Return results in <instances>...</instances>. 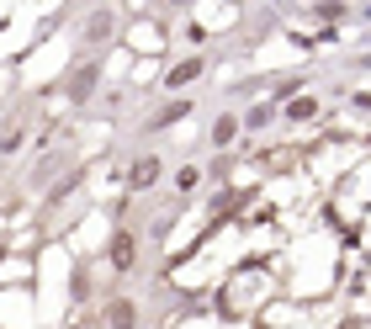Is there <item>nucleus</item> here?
Here are the masks:
<instances>
[{"label": "nucleus", "instance_id": "nucleus-1", "mask_svg": "<svg viewBox=\"0 0 371 329\" xmlns=\"http://www.w3.org/2000/svg\"><path fill=\"white\" fill-rule=\"evenodd\" d=\"M112 329H133V303H112Z\"/></svg>", "mask_w": 371, "mask_h": 329}, {"label": "nucleus", "instance_id": "nucleus-2", "mask_svg": "<svg viewBox=\"0 0 371 329\" xmlns=\"http://www.w3.org/2000/svg\"><path fill=\"white\" fill-rule=\"evenodd\" d=\"M154 175H159V164H154V160H143V164H138V186H149Z\"/></svg>", "mask_w": 371, "mask_h": 329}, {"label": "nucleus", "instance_id": "nucleus-3", "mask_svg": "<svg viewBox=\"0 0 371 329\" xmlns=\"http://www.w3.org/2000/svg\"><path fill=\"white\" fill-rule=\"evenodd\" d=\"M112 255H117V266H128V260H133V239H117V249H112Z\"/></svg>", "mask_w": 371, "mask_h": 329}]
</instances>
